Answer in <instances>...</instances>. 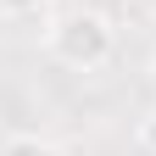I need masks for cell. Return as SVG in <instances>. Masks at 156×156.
<instances>
[{
	"instance_id": "cell-1",
	"label": "cell",
	"mask_w": 156,
	"mask_h": 156,
	"mask_svg": "<svg viewBox=\"0 0 156 156\" xmlns=\"http://www.w3.org/2000/svg\"><path fill=\"white\" fill-rule=\"evenodd\" d=\"M45 50H50L67 73H101L112 56H117V28H112L106 11L73 6V11H56V17H50Z\"/></svg>"
},
{
	"instance_id": "cell-3",
	"label": "cell",
	"mask_w": 156,
	"mask_h": 156,
	"mask_svg": "<svg viewBox=\"0 0 156 156\" xmlns=\"http://www.w3.org/2000/svg\"><path fill=\"white\" fill-rule=\"evenodd\" d=\"M39 6H50V0H0V11H6V17H34Z\"/></svg>"
},
{
	"instance_id": "cell-2",
	"label": "cell",
	"mask_w": 156,
	"mask_h": 156,
	"mask_svg": "<svg viewBox=\"0 0 156 156\" xmlns=\"http://www.w3.org/2000/svg\"><path fill=\"white\" fill-rule=\"evenodd\" d=\"M0 156H62L50 140H34V134H23V140H6L0 145Z\"/></svg>"
},
{
	"instance_id": "cell-5",
	"label": "cell",
	"mask_w": 156,
	"mask_h": 156,
	"mask_svg": "<svg viewBox=\"0 0 156 156\" xmlns=\"http://www.w3.org/2000/svg\"><path fill=\"white\" fill-rule=\"evenodd\" d=\"M151 84H156V56H151Z\"/></svg>"
},
{
	"instance_id": "cell-4",
	"label": "cell",
	"mask_w": 156,
	"mask_h": 156,
	"mask_svg": "<svg viewBox=\"0 0 156 156\" xmlns=\"http://www.w3.org/2000/svg\"><path fill=\"white\" fill-rule=\"evenodd\" d=\"M140 140H145V151H156V112L145 117V128H140Z\"/></svg>"
}]
</instances>
